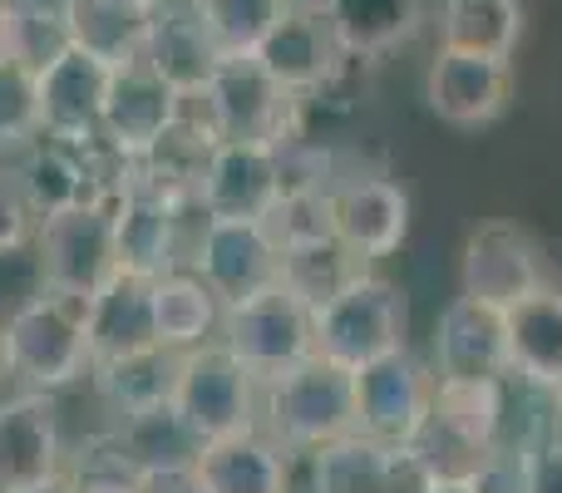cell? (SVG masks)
I'll return each mask as SVG.
<instances>
[{"mask_svg": "<svg viewBox=\"0 0 562 493\" xmlns=\"http://www.w3.org/2000/svg\"><path fill=\"white\" fill-rule=\"evenodd\" d=\"M425 99L445 124L484 128L514 99V65L494 55H469V49L439 45L425 75Z\"/></svg>", "mask_w": 562, "mask_h": 493, "instance_id": "5bb4252c", "label": "cell"}, {"mask_svg": "<svg viewBox=\"0 0 562 493\" xmlns=\"http://www.w3.org/2000/svg\"><path fill=\"white\" fill-rule=\"evenodd\" d=\"M528 25L524 0H445L439 5V45L469 49V55L514 59Z\"/></svg>", "mask_w": 562, "mask_h": 493, "instance_id": "4316f807", "label": "cell"}, {"mask_svg": "<svg viewBox=\"0 0 562 493\" xmlns=\"http://www.w3.org/2000/svg\"><path fill=\"white\" fill-rule=\"evenodd\" d=\"M439 479L435 459L425 455V445H395L385 469V493H429Z\"/></svg>", "mask_w": 562, "mask_h": 493, "instance_id": "ab89813d", "label": "cell"}, {"mask_svg": "<svg viewBox=\"0 0 562 493\" xmlns=\"http://www.w3.org/2000/svg\"><path fill=\"white\" fill-rule=\"evenodd\" d=\"M94 370L85 336V301L40 291L25 306L5 316V376L25 390H55L75 385Z\"/></svg>", "mask_w": 562, "mask_h": 493, "instance_id": "6da1fadb", "label": "cell"}, {"mask_svg": "<svg viewBox=\"0 0 562 493\" xmlns=\"http://www.w3.org/2000/svg\"><path fill=\"white\" fill-rule=\"evenodd\" d=\"M257 390L262 385L247 376V366L223 340H203V346L183 350V360H178L173 405L193 425V435L207 445V439H223L257 425Z\"/></svg>", "mask_w": 562, "mask_h": 493, "instance_id": "52a82bcc", "label": "cell"}, {"mask_svg": "<svg viewBox=\"0 0 562 493\" xmlns=\"http://www.w3.org/2000/svg\"><path fill=\"white\" fill-rule=\"evenodd\" d=\"M223 306L217 296L193 277V271H164L154 277V330L158 346L168 350H193L207 340V330L217 326Z\"/></svg>", "mask_w": 562, "mask_h": 493, "instance_id": "f546056e", "label": "cell"}, {"mask_svg": "<svg viewBox=\"0 0 562 493\" xmlns=\"http://www.w3.org/2000/svg\"><path fill=\"white\" fill-rule=\"evenodd\" d=\"M85 336H89V356H94V366L158 346L154 281L134 277V271H114V277L85 301Z\"/></svg>", "mask_w": 562, "mask_h": 493, "instance_id": "44dd1931", "label": "cell"}, {"mask_svg": "<svg viewBox=\"0 0 562 493\" xmlns=\"http://www.w3.org/2000/svg\"><path fill=\"white\" fill-rule=\"evenodd\" d=\"M533 493H562V435L533 449Z\"/></svg>", "mask_w": 562, "mask_h": 493, "instance_id": "b9f144b4", "label": "cell"}, {"mask_svg": "<svg viewBox=\"0 0 562 493\" xmlns=\"http://www.w3.org/2000/svg\"><path fill=\"white\" fill-rule=\"evenodd\" d=\"M350 59H375L419 30L425 0H321Z\"/></svg>", "mask_w": 562, "mask_h": 493, "instance_id": "83f0119b", "label": "cell"}, {"mask_svg": "<svg viewBox=\"0 0 562 493\" xmlns=\"http://www.w3.org/2000/svg\"><path fill=\"white\" fill-rule=\"evenodd\" d=\"M296 94L277 85L257 55H223L217 75L198 94V109L207 114L213 134L223 144H291L296 138Z\"/></svg>", "mask_w": 562, "mask_h": 493, "instance_id": "277c9868", "label": "cell"}, {"mask_svg": "<svg viewBox=\"0 0 562 493\" xmlns=\"http://www.w3.org/2000/svg\"><path fill=\"white\" fill-rule=\"evenodd\" d=\"M277 251H306L336 243V208H330V188H286L281 203L267 217Z\"/></svg>", "mask_w": 562, "mask_h": 493, "instance_id": "d6a6232c", "label": "cell"}, {"mask_svg": "<svg viewBox=\"0 0 562 493\" xmlns=\"http://www.w3.org/2000/svg\"><path fill=\"white\" fill-rule=\"evenodd\" d=\"M198 203L207 217L267 223L281 203V154L272 144H217Z\"/></svg>", "mask_w": 562, "mask_h": 493, "instance_id": "ac0fdd59", "label": "cell"}, {"mask_svg": "<svg viewBox=\"0 0 562 493\" xmlns=\"http://www.w3.org/2000/svg\"><path fill=\"white\" fill-rule=\"evenodd\" d=\"M0 376H5V316H0Z\"/></svg>", "mask_w": 562, "mask_h": 493, "instance_id": "bcb514c9", "label": "cell"}, {"mask_svg": "<svg viewBox=\"0 0 562 493\" xmlns=\"http://www.w3.org/2000/svg\"><path fill=\"white\" fill-rule=\"evenodd\" d=\"M59 469H65V445H59L55 395L25 390L0 400V493L40 484Z\"/></svg>", "mask_w": 562, "mask_h": 493, "instance_id": "d6986e66", "label": "cell"}, {"mask_svg": "<svg viewBox=\"0 0 562 493\" xmlns=\"http://www.w3.org/2000/svg\"><path fill=\"white\" fill-rule=\"evenodd\" d=\"M508 321L498 306L454 296L435 321V380H508Z\"/></svg>", "mask_w": 562, "mask_h": 493, "instance_id": "e0dca14e", "label": "cell"}, {"mask_svg": "<svg viewBox=\"0 0 562 493\" xmlns=\"http://www.w3.org/2000/svg\"><path fill=\"white\" fill-rule=\"evenodd\" d=\"M178 360H183V350L148 346V350H134V356H119V360L94 366L89 380H94V395L109 405V415L128 419V415H138V410H154V405H168V400H173Z\"/></svg>", "mask_w": 562, "mask_h": 493, "instance_id": "484cf974", "label": "cell"}, {"mask_svg": "<svg viewBox=\"0 0 562 493\" xmlns=\"http://www.w3.org/2000/svg\"><path fill=\"white\" fill-rule=\"evenodd\" d=\"M138 493H207L193 464H173V469H144L138 474Z\"/></svg>", "mask_w": 562, "mask_h": 493, "instance_id": "60d3db41", "label": "cell"}, {"mask_svg": "<svg viewBox=\"0 0 562 493\" xmlns=\"http://www.w3.org/2000/svg\"><path fill=\"white\" fill-rule=\"evenodd\" d=\"M429 429H439L464 455V464H474L504 435V380H435Z\"/></svg>", "mask_w": 562, "mask_h": 493, "instance_id": "d4e9b609", "label": "cell"}, {"mask_svg": "<svg viewBox=\"0 0 562 493\" xmlns=\"http://www.w3.org/2000/svg\"><path fill=\"white\" fill-rule=\"evenodd\" d=\"M267 435L281 449H321L356 435V376L336 360L311 356L262 385Z\"/></svg>", "mask_w": 562, "mask_h": 493, "instance_id": "3957f363", "label": "cell"}, {"mask_svg": "<svg viewBox=\"0 0 562 493\" xmlns=\"http://www.w3.org/2000/svg\"><path fill=\"white\" fill-rule=\"evenodd\" d=\"M35 251H40V271H45V291L89 301L119 271L114 213H109V203L40 217Z\"/></svg>", "mask_w": 562, "mask_h": 493, "instance_id": "9c48e42d", "label": "cell"}, {"mask_svg": "<svg viewBox=\"0 0 562 493\" xmlns=\"http://www.w3.org/2000/svg\"><path fill=\"white\" fill-rule=\"evenodd\" d=\"M75 45V5L69 0H15V59L45 69Z\"/></svg>", "mask_w": 562, "mask_h": 493, "instance_id": "836d02e7", "label": "cell"}, {"mask_svg": "<svg viewBox=\"0 0 562 493\" xmlns=\"http://www.w3.org/2000/svg\"><path fill=\"white\" fill-rule=\"evenodd\" d=\"M464 484L469 493H533V449L498 439L494 449H484L469 464Z\"/></svg>", "mask_w": 562, "mask_h": 493, "instance_id": "74e56055", "label": "cell"}, {"mask_svg": "<svg viewBox=\"0 0 562 493\" xmlns=\"http://www.w3.org/2000/svg\"><path fill=\"white\" fill-rule=\"evenodd\" d=\"M360 271H366V261L340 243L306 247V251H281V287H286L291 296L306 301L311 311H316L321 301L336 296L346 281H356Z\"/></svg>", "mask_w": 562, "mask_h": 493, "instance_id": "1f68e13d", "label": "cell"}, {"mask_svg": "<svg viewBox=\"0 0 562 493\" xmlns=\"http://www.w3.org/2000/svg\"><path fill=\"white\" fill-rule=\"evenodd\" d=\"M223 55H252L291 0H193Z\"/></svg>", "mask_w": 562, "mask_h": 493, "instance_id": "e575fe53", "label": "cell"}, {"mask_svg": "<svg viewBox=\"0 0 562 493\" xmlns=\"http://www.w3.org/2000/svg\"><path fill=\"white\" fill-rule=\"evenodd\" d=\"M35 217L75 213V208L114 203L119 188V158L94 138H55L40 134L25 148V164L15 168Z\"/></svg>", "mask_w": 562, "mask_h": 493, "instance_id": "8992f818", "label": "cell"}, {"mask_svg": "<svg viewBox=\"0 0 562 493\" xmlns=\"http://www.w3.org/2000/svg\"><path fill=\"white\" fill-rule=\"evenodd\" d=\"M65 479L75 493H138V469L124 459L114 435H94L79 445V455L65 464Z\"/></svg>", "mask_w": 562, "mask_h": 493, "instance_id": "8d00e7d4", "label": "cell"}, {"mask_svg": "<svg viewBox=\"0 0 562 493\" xmlns=\"http://www.w3.org/2000/svg\"><path fill=\"white\" fill-rule=\"evenodd\" d=\"M336 208V243L350 247L360 261L395 257L409 237V198L390 178H346L330 188Z\"/></svg>", "mask_w": 562, "mask_h": 493, "instance_id": "ffe728a7", "label": "cell"}, {"mask_svg": "<svg viewBox=\"0 0 562 493\" xmlns=\"http://www.w3.org/2000/svg\"><path fill=\"white\" fill-rule=\"evenodd\" d=\"M144 59L183 99H198L207 89V79L217 75V65H223V49L207 35L193 0H188V5H168L164 0V10L154 15V30H148V40H144Z\"/></svg>", "mask_w": 562, "mask_h": 493, "instance_id": "603a6c76", "label": "cell"}, {"mask_svg": "<svg viewBox=\"0 0 562 493\" xmlns=\"http://www.w3.org/2000/svg\"><path fill=\"white\" fill-rule=\"evenodd\" d=\"M429 493H469V484H464V479H454V474H439Z\"/></svg>", "mask_w": 562, "mask_h": 493, "instance_id": "f6af8a7d", "label": "cell"}, {"mask_svg": "<svg viewBox=\"0 0 562 493\" xmlns=\"http://www.w3.org/2000/svg\"><path fill=\"white\" fill-rule=\"evenodd\" d=\"M223 346L243 360L257 385H267V380L286 376L291 366L316 356L311 306L277 281V287L257 291V296L223 311Z\"/></svg>", "mask_w": 562, "mask_h": 493, "instance_id": "5b68a950", "label": "cell"}, {"mask_svg": "<svg viewBox=\"0 0 562 493\" xmlns=\"http://www.w3.org/2000/svg\"><path fill=\"white\" fill-rule=\"evenodd\" d=\"M558 410H562V395H558Z\"/></svg>", "mask_w": 562, "mask_h": 493, "instance_id": "7dc6e473", "label": "cell"}, {"mask_svg": "<svg viewBox=\"0 0 562 493\" xmlns=\"http://www.w3.org/2000/svg\"><path fill=\"white\" fill-rule=\"evenodd\" d=\"M459 277H464V296L488 301V306H498V311H508L514 301H524V296H533V291L548 287L543 251H538L533 237L514 223L474 227L464 243Z\"/></svg>", "mask_w": 562, "mask_h": 493, "instance_id": "9a60e30c", "label": "cell"}, {"mask_svg": "<svg viewBox=\"0 0 562 493\" xmlns=\"http://www.w3.org/2000/svg\"><path fill=\"white\" fill-rule=\"evenodd\" d=\"M109 65L104 55L85 45H69L59 59H49L35 75L40 89V124L55 138H99V124H104V94H109Z\"/></svg>", "mask_w": 562, "mask_h": 493, "instance_id": "2e32d148", "label": "cell"}, {"mask_svg": "<svg viewBox=\"0 0 562 493\" xmlns=\"http://www.w3.org/2000/svg\"><path fill=\"white\" fill-rule=\"evenodd\" d=\"M188 99L148 65L144 55L114 65L109 75V94H104V124H99V138L114 158H138L144 148L158 144V134L178 124Z\"/></svg>", "mask_w": 562, "mask_h": 493, "instance_id": "4fadbf2b", "label": "cell"}, {"mask_svg": "<svg viewBox=\"0 0 562 493\" xmlns=\"http://www.w3.org/2000/svg\"><path fill=\"white\" fill-rule=\"evenodd\" d=\"M508 321V370L514 380L562 395V291L548 281L543 291L514 301Z\"/></svg>", "mask_w": 562, "mask_h": 493, "instance_id": "cb8c5ba5", "label": "cell"}, {"mask_svg": "<svg viewBox=\"0 0 562 493\" xmlns=\"http://www.w3.org/2000/svg\"><path fill=\"white\" fill-rule=\"evenodd\" d=\"M193 203H173L158 188H148L144 178H134V168L119 158V188H114V257L119 271H134V277H164V271H178L183 261V213Z\"/></svg>", "mask_w": 562, "mask_h": 493, "instance_id": "30bf717a", "label": "cell"}, {"mask_svg": "<svg viewBox=\"0 0 562 493\" xmlns=\"http://www.w3.org/2000/svg\"><path fill=\"white\" fill-rule=\"evenodd\" d=\"M15 59V0H0V65Z\"/></svg>", "mask_w": 562, "mask_h": 493, "instance_id": "7bdbcfd3", "label": "cell"}, {"mask_svg": "<svg viewBox=\"0 0 562 493\" xmlns=\"http://www.w3.org/2000/svg\"><path fill=\"white\" fill-rule=\"evenodd\" d=\"M188 261H193V277L213 291L223 311L281 281V251L262 223L207 217L193 251H188Z\"/></svg>", "mask_w": 562, "mask_h": 493, "instance_id": "8fae6325", "label": "cell"}, {"mask_svg": "<svg viewBox=\"0 0 562 493\" xmlns=\"http://www.w3.org/2000/svg\"><path fill=\"white\" fill-rule=\"evenodd\" d=\"M390 449L366 435H346L311 449V493H385Z\"/></svg>", "mask_w": 562, "mask_h": 493, "instance_id": "4dcf8cb0", "label": "cell"}, {"mask_svg": "<svg viewBox=\"0 0 562 493\" xmlns=\"http://www.w3.org/2000/svg\"><path fill=\"white\" fill-rule=\"evenodd\" d=\"M5 493H75V489H69V479H65V469H59V474H49V479H40V484H25V489H5Z\"/></svg>", "mask_w": 562, "mask_h": 493, "instance_id": "ee69618b", "label": "cell"}, {"mask_svg": "<svg viewBox=\"0 0 562 493\" xmlns=\"http://www.w3.org/2000/svg\"><path fill=\"white\" fill-rule=\"evenodd\" d=\"M207 493H291L286 449L262 425L207 439L193 459Z\"/></svg>", "mask_w": 562, "mask_h": 493, "instance_id": "7402d4cb", "label": "cell"}, {"mask_svg": "<svg viewBox=\"0 0 562 493\" xmlns=\"http://www.w3.org/2000/svg\"><path fill=\"white\" fill-rule=\"evenodd\" d=\"M109 435H114V445L124 449V459L138 469V474H144V469L193 464L198 449H203V439H198L193 425L178 415L173 400H168V405H154V410H138V415H128V419H119Z\"/></svg>", "mask_w": 562, "mask_h": 493, "instance_id": "f1b7e54d", "label": "cell"}, {"mask_svg": "<svg viewBox=\"0 0 562 493\" xmlns=\"http://www.w3.org/2000/svg\"><path fill=\"white\" fill-rule=\"evenodd\" d=\"M35 208H30L25 188H20V173L0 168V251H15L30 243V227H35Z\"/></svg>", "mask_w": 562, "mask_h": 493, "instance_id": "f35d334b", "label": "cell"}, {"mask_svg": "<svg viewBox=\"0 0 562 493\" xmlns=\"http://www.w3.org/2000/svg\"><path fill=\"white\" fill-rule=\"evenodd\" d=\"M252 55H257V65L296 99L330 85V79L340 75V65L350 59L346 49H340V35L321 0H291L286 15L267 30V40Z\"/></svg>", "mask_w": 562, "mask_h": 493, "instance_id": "7c38bea8", "label": "cell"}, {"mask_svg": "<svg viewBox=\"0 0 562 493\" xmlns=\"http://www.w3.org/2000/svg\"><path fill=\"white\" fill-rule=\"evenodd\" d=\"M40 134H45V124H40L35 69L5 59L0 65V148H30Z\"/></svg>", "mask_w": 562, "mask_h": 493, "instance_id": "d590c367", "label": "cell"}, {"mask_svg": "<svg viewBox=\"0 0 562 493\" xmlns=\"http://www.w3.org/2000/svg\"><path fill=\"white\" fill-rule=\"evenodd\" d=\"M311 326H316V356L336 360L340 370L356 376L370 360L405 350V291L395 281L375 277V271H360L356 281H346L336 296L311 311Z\"/></svg>", "mask_w": 562, "mask_h": 493, "instance_id": "7a4b0ae2", "label": "cell"}, {"mask_svg": "<svg viewBox=\"0 0 562 493\" xmlns=\"http://www.w3.org/2000/svg\"><path fill=\"white\" fill-rule=\"evenodd\" d=\"M435 415V376L409 350L356 370V435L375 445H419Z\"/></svg>", "mask_w": 562, "mask_h": 493, "instance_id": "ba28073f", "label": "cell"}]
</instances>
